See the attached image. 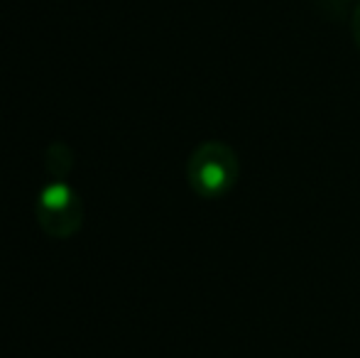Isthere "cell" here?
I'll return each instance as SVG.
<instances>
[{"label": "cell", "instance_id": "cell-2", "mask_svg": "<svg viewBox=\"0 0 360 358\" xmlns=\"http://www.w3.org/2000/svg\"><path fill=\"white\" fill-rule=\"evenodd\" d=\"M37 224L49 238H72L84 224V201L67 179H52L37 196Z\"/></svg>", "mask_w": 360, "mask_h": 358}, {"label": "cell", "instance_id": "cell-1", "mask_svg": "<svg viewBox=\"0 0 360 358\" xmlns=\"http://www.w3.org/2000/svg\"><path fill=\"white\" fill-rule=\"evenodd\" d=\"M240 174L238 155L221 140H206L186 162V181L201 199H221L236 186Z\"/></svg>", "mask_w": 360, "mask_h": 358}, {"label": "cell", "instance_id": "cell-3", "mask_svg": "<svg viewBox=\"0 0 360 358\" xmlns=\"http://www.w3.org/2000/svg\"><path fill=\"white\" fill-rule=\"evenodd\" d=\"M74 170V153L67 143H54L47 150V172L54 179H67Z\"/></svg>", "mask_w": 360, "mask_h": 358}, {"label": "cell", "instance_id": "cell-4", "mask_svg": "<svg viewBox=\"0 0 360 358\" xmlns=\"http://www.w3.org/2000/svg\"><path fill=\"white\" fill-rule=\"evenodd\" d=\"M353 32H356V39L360 44V8L356 10V25H353Z\"/></svg>", "mask_w": 360, "mask_h": 358}]
</instances>
